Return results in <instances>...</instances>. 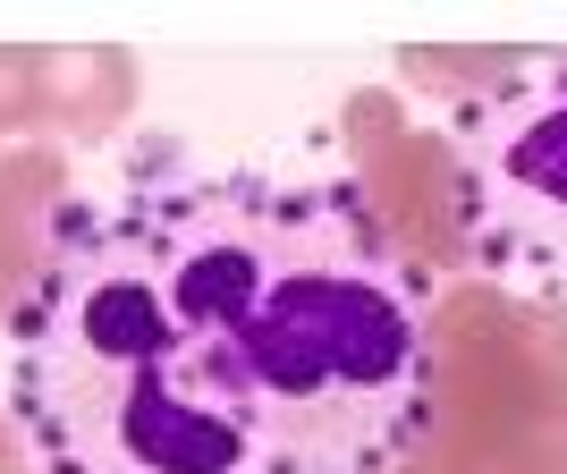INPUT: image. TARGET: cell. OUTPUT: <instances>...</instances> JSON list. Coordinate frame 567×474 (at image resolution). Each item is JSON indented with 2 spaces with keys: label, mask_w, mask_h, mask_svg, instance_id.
<instances>
[{
  "label": "cell",
  "mask_w": 567,
  "mask_h": 474,
  "mask_svg": "<svg viewBox=\"0 0 567 474\" xmlns=\"http://www.w3.org/2000/svg\"><path fill=\"white\" fill-rule=\"evenodd\" d=\"M432 313L331 169H204L76 204L9 331L34 474H406Z\"/></svg>",
  "instance_id": "1"
},
{
  "label": "cell",
  "mask_w": 567,
  "mask_h": 474,
  "mask_svg": "<svg viewBox=\"0 0 567 474\" xmlns=\"http://www.w3.org/2000/svg\"><path fill=\"white\" fill-rule=\"evenodd\" d=\"M450 204L474 271L567 313V51L508 60L492 94L450 111Z\"/></svg>",
  "instance_id": "2"
},
{
  "label": "cell",
  "mask_w": 567,
  "mask_h": 474,
  "mask_svg": "<svg viewBox=\"0 0 567 474\" xmlns=\"http://www.w3.org/2000/svg\"><path fill=\"white\" fill-rule=\"evenodd\" d=\"M69 213H76L69 162L43 136L0 144V339L18 331V313L34 297V280H43V255H51V237H60Z\"/></svg>",
  "instance_id": "3"
},
{
  "label": "cell",
  "mask_w": 567,
  "mask_h": 474,
  "mask_svg": "<svg viewBox=\"0 0 567 474\" xmlns=\"http://www.w3.org/2000/svg\"><path fill=\"white\" fill-rule=\"evenodd\" d=\"M136 111V60L94 43H51L34 51V118L60 136H111Z\"/></svg>",
  "instance_id": "4"
},
{
  "label": "cell",
  "mask_w": 567,
  "mask_h": 474,
  "mask_svg": "<svg viewBox=\"0 0 567 474\" xmlns=\"http://www.w3.org/2000/svg\"><path fill=\"white\" fill-rule=\"evenodd\" d=\"M18 136H43V118H34V51L0 43V144Z\"/></svg>",
  "instance_id": "5"
},
{
  "label": "cell",
  "mask_w": 567,
  "mask_h": 474,
  "mask_svg": "<svg viewBox=\"0 0 567 474\" xmlns=\"http://www.w3.org/2000/svg\"><path fill=\"white\" fill-rule=\"evenodd\" d=\"M0 474H34V450H25L18 415H9V390H0Z\"/></svg>",
  "instance_id": "6"
}]
</instances>
